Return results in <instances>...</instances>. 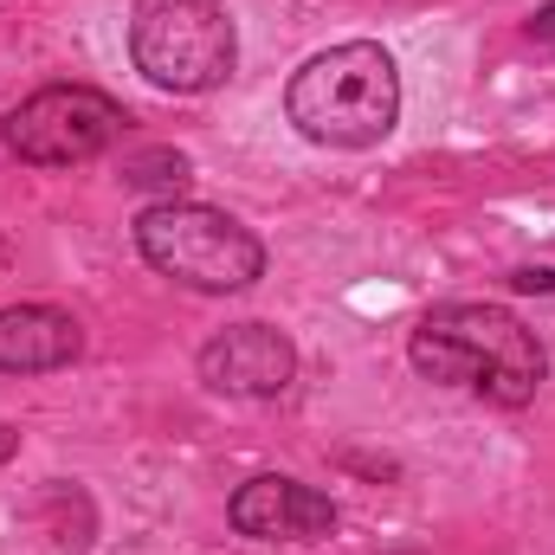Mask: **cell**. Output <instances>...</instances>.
I'll return each mask as SVG.
<instances>
[{"instance_id":"cell-1","label":"cell","mask_w":555,"mask_h":555,"mask_svg":"<svg viewBox=\"0 0 555 555\" xmlns=\"http://www.w3.org/2000/svg\"><path fill=\"white\" fill-rule=\"evenodd\" d=\"M408 362L414 375L439 388H472L491 408H530L550 375L543 336L504 304H433L408 336Z\"/></svg>"},{"instance_id":"cell-2","label":"cell","mask_w":555,"mask_h":555,"mask_svg":"<svg viewBox=\"0 0 555 555\" xmlns=\"http://www.w3.org/2000/svg\"><path fill=\"white\" fill-rule=\"evenodd\" d=\"M284 124L317 149H375L401 124V65L375 39L310 52L284 85Z\"/></svg>"},{"instance_id":"cell-3","label":"cell","mask_w":555,"mask_h":555,"mask_svg":"<svg viewBox=\"0 0 555 555\" xmlns=\"http://www.w3.org/2000/svg\"><path fill=\"white\" fill-rule=\"evenodd\" d=\"M137 253L149 272L175 278L188 291L227 297V291H253L266 278V240L233 220L227 207L207 201H155L137 214Z\"/></svg>"},{"instance_id":"cell-4","label":"cell","mask_w":555,"mask_h":555,"mask_svg":"<svg viewBox=\"0 0 555 555\" xmlns=\"http://www.w3.org/2000/svg\"><path fill=\"white\" fill-rule=\"evenodd\" d=\"M130 65L168 98H207L240 65V26L227 0H137Z\"/></svg>"},{"instance_id":"cell-5","label":"cell","mask_w":555,"mask_h":555,"mask_svg":"<svg viewBox=\"0 0 555 555\" xmlns=\"http://www.w3.org/2000/svg\"><path fill=\"white\" fill-rule=\"evenodd\" d=\"M124 137H130V111L98 85H39L0 124L7 155H20L26 168H85Z\"/></svg>"},{"instance_id":"cell-6","label":"cell","mask_w":555,"mask_h":555,"mask_svg":"<svg viewBox=\"0 0 555 555\" xmlns=\"http://www.w3.org/2000/svg\"><path fill=\"white\" fill-rule=\"evenodd\" d=\"M201 382L227 401H278L297 382V343L278 323H233L194 356Z\"/></svg>"},{"instance_id":"cell-7","label":"cell","mask_w":555,"mask_h":555,"mask_svg":"<svg viewBox=\"0 0 555 555\" xmlns=\"http://www.w3.org/2000/svg\"><path fill=\"white\" fill-rule=\"evenodd\" d=\"M227 524L253 543H323V537H336V504L317 485H297L284 472H259L233 491Z\"/></svg>"},{"instance_id":"cell-8","label":"cell","mask_w":555,"mask_h":555,"mask_svg":"<svg viewBox=\"0 0 555 555\" xmlns=\"http://www.w3.org/2000/svg\"><path fill=\"white\" fill-rule=\"evenodd\" d=\"M85 356V323L59 304H7L0 310V375H52Z\"/></svg>"},{"instance_id":"cell-9","label":"cell","mask_w":555,"mask_h":555,"mask_svg":"<svg viewBox=\"0 0 555 555\" xmlns=\"http://www.w3.org/2000/svg\"><path fill=\"white\" fill-rule=\"evenodd\" d=\"M124 181L130 188H168V201H175V188H188V155L181 149H142L124 162Z\"/></svg>"},{"instance_id":"cell-10","label":"cell","mask_w":555,"mask_h":555,"mask_svg":"<svg viewBox=\"0 0 555 555\" xmlns=\"http://www.w3.org/2000/svg\"><path fill=\"white\" fill-rule=\"evenodd\" d=\"M517 291H555V272H537V266H524V272L511 278Z\"/></svg>"},{"instance_id":"cell-11","label":"cell","mask_w":555,"mask_h":555,"mask_svg":"<svg viewBox=\"0 0 555 555\" xmlns=\"http://www.w3.org/2000/svg\"><path fill=\"white\" fill-rule=\"evenodd\" d=\"M530 39H555V0L537 13V20H530Z\"/></svg>"},{"instance_id":"cell-12","label":"cell","mask_w":555,"mask_h":555,"mask_svg":"<svg viewBox=\"0 0 555 555\" xmlns=\"http://www.w3.org/2000/svg\"><path fill=\"white\" fill-rule=\"evenodd\" d=\"M13 452H20V433H13V426H7V420H0V465H7V459H13Z\"/></svg>"}]
</instances>
